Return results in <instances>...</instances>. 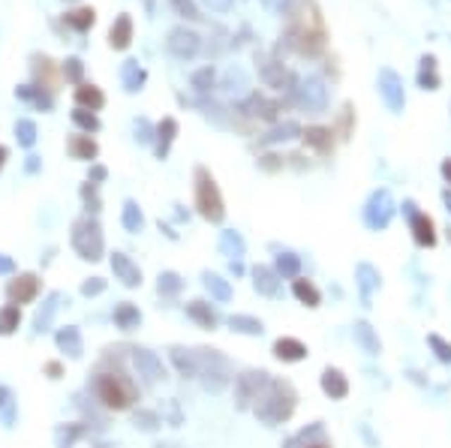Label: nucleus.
Segmentation results:
<instances>
[{
  "instance_id": "1",
  "label": "nucleus",
  "mask_w": 451,
  "mask_h": 448,
  "mask_svg": "<svg viewBox=\"0 0 451 448\" xmlns=\"http://www.w3.org/2000/svg\"><path fill=\"white\" fill-rule=\"evenodd\" d=\"M87 394L94 397L106 412H123L139 400V385L132 382V376H127L121 367H99L87 382Z\"/></svg>"
},
{
  "instance_id": "2",
  "label": "nucleus",
  "mask_w": 451,
  "mask_h": 448,
  "mask_svg": "<svg viewBox=\"0 0 451 448\" xmlns=\"http://www.w3.org/2000/svg\"><path fill=\"white\" fill-rule=\"evenodd\" d=\"M295 403H298V394H295V388H292L286 379H271L268 388L262 391V397L256 400L253 416L262 424H268V428H277V424H283V421L292 418Z\"/></svg>"
},
{
  "instance_id": "3",
  "label": "nucleus",
  "mask_w": 451,
  "mask_h": 448,
  "mask_svg": "<svg viewBox=\"0 0 451 448\" xmlns=\"http://www.w3.org/2000/svg\"><path fill=\"white\" fill-rule=\"evenodd\" d=\"M70 247L82 262H99L106 256V235L97 217H78L70 229Z\"/></svg>"
},
{
  "instance_id": "4",
  "label": "nucleus",
  "mask_w": 451,
  "mask_h": 448,
  "mask_svg": "<svg viewBox=\"0 0 451 448\" xmlns=\"http://www.w3.org/2000/svg\"><path fill=\"white\" fill-rule=\"evenodd\" d=\"M196 361H199V382L205 391H211V394H220V391L226 388L235 379L232 373V361L226 358L220 349H211V346H199L196 349Z\"/></svg>"
},
{
  "instance_id": "5",
  "label": "nucleus",
  "mask_w": 451,
  "mask_h": 448,
  "mask_svg": "<svg viewBox=\"0 0 451 448\" xmlns=\"http://www.w3.org/2000/svg\"><path fill=\"white\" fill-rule=\"evenodd\" d=\"M196 208L208 223H223V217H226L223 193H220L217 181H214V175L205 169V166L196 169Z\"/></svg>"
},
{
  "instance_id": "6",
  "label": "nucleus",
  "mask_w": 451,
  "mask_h": 448,
  "mask_svg": "<svg viewBox=\"0 0 451 448\" xmlns=\"http://www.w3.org/2000/svg\"><path fill=\"white\" fill-rule=\"evenodd\" d=\"M268 382H271V373L268 371H256V367H250V371L235 376V409L238 412L253 409L256 400L262 397V391L268 388Z\"/></svg>"
},
{
  "instance_id": "7",
  "label": "nucleus",
  "mask_w": 451,
  "mask_h": 448,
  "mask_svg": "<svg viewBox=\"0 0 451 448\" xmlns=\"http://www.w3.org/2000/svg\"><path fill=\"white\" fill-rule=\"evenodd\" d=\"M130 364H132L135 376H139L148 388L166 382V376H168L163 358L156 355L154 349H148V346H132V349H130Z\"/></svg>"
},
{
  "instance_id": "8",
  "label": "nucleus",
  "mask_w": 451,
  "mask_h": 448,
  "mask_svg": "<svg viewBox=\"0 0 451 448\" xmlns=\"http://www.w3.org/2000/svg\"><path fill=\"white\" fill-rule=\"evenodd\" d=\"M4 295H6V304H16V307L33 304V301L42 295V280H39V274H33V271H18L6 283Z\"/></svg>"
},
{
  "instance_id": "9",
  "label": "nucleus",
  "mask_w": 451,
  "mask_h": 448,
  "mask_svg": "<svg viewBox=\"0 0 451 448\" xmlns=\"http://www.w3.org/2000/svg\"><path fill=\"white\" fill-rule=\"evenodd\" d=\"M63 304H70V298H66L61 289H51V292L42 298V304L37 307V313H33V319H30L33 334H49L54 328V319H58V313H61Z\"/></svg>"
},
{
  "instance_id": "10",
  "label": "nucleus",
  "mask_w": 451,
  "mask_h": 448,
  "mask_svg": "<svg viewBox=\"0 0 451 448\" xmlns=\"http://www.w3.org/2000/svg\"><path fill=\"white\" fill-rule=\"evenodd\" d=\"M391 217H394V199H391V193H388V189H376V193L370 196V201L364 205L367 229H373V232L385 229L388 223H391Z\"/></svg>"
},
{
  "instance_id": "11",
  "label": "nucleus",
  "mask_w": 451,
  "mask_h": 448,
  "mask_svg": "<svg viewBox=\"0 0 451 448\" xmlns=\"http://www.w3.org/2000/svg\"><path fill=\"white\" fill-rule=\"evenodd\" d=\"M109 265H111V274H115V280H118L121 286L139 289L144 283V274H142V268H139V262H135L132 256L115 250V253L109 256Z\"/></svg>"
},
{
  "instance_id": "12",
  "label": "nucleus",
  "mask_w": 451,
  "mask_h": 448,
  "mask_svg": "<svg viewBox=\"0 0 451 448\" xmlns=\"http://www.w3.org/2000/svg\"><path fill=\"white\" fill-rule=\"evenodd\" d=\"M54 346H58V352L63 358H70V361H82L85 358V334L78 325H61V328H54Z\"/></svg>"
},
{
  "instance_id": "13",
  "label": "nucleus",
  "mask_w": 451,
  "mask_h": 448,
  "mask_svg": "<svg viewBox=\"0 0 451 448\" xmlns=\"http://www.w3.org/2000/svg\"><path fill=\"white\" fill-rule=\"evenodd\" d=\"M111 322H115V328L130 334L135 328H142L144 322V313L139 310V304H132V301H118L115 310H111Z\"/></svg>"
},
{
  "instance_id": "14",
  "label": "nucleus",
  "mask_w": 451,
  "mask_h": 448,
  "mask_svg": "<svg viewBox=\"0 0 451 448\" xmlns=\"http://www.w3.org/2000/svg\"><path fill=\"white\" fill-rule=\"evenodd\" d=\"M250 277H253V289L259 295H265V298H277L280 295V274L274 271V265H253V271H250Z\"/></svg>"
},
{
  "instance_id": "15",
  "label": "nucleus",
  "mask_w": 451,
  "mask_h": 448,
  "mask_svg": "<svg viewBox=\"0 0 451 448\" xmlns=\"http://www.w3.org/2000/svg\"><path fill=\"white\" fill-rule=\"evenodd\" d=\"M187 319L190 322H196L199 328H205V331H214L220 325V316H217V310L211 307V301L205 298H196V301H187Z\"/></svg>"
},
{
  "instance_id": "16",
  "label": "nucleus",
  "mask_w": 451,
  "mask_h": 448,
  "mask_svg": "<svg viewBox=\"0 0 451 448\" xmlns=\"http://www.w3.org/2000/svg\"><path fill=\"white\" fill-rule=\"evenodd\" d=\"M379 94L385 97V103L391 111H400L403 108V85H400V78L397 73H391V70H382L379 73Z\"/></svg>"
},
{
  "instance_id": "17",
  "label": "nucleus",
  "mask_w": 451,
  "mask_h": 448,
  "mask_svg": "<svg viewBox=\"0 0 451 448\" xmlns=\"http://www.w3.org/2000/svg\"><path fill=\"white\" fill-rule=\"evenodd\" d=\"M168 361L175 364V371L184 379H196L199 376L196 349H187V346H168Z\"/></svg>"
},
{
  "instance_id": "18",
  "label": "nucleus",
  "mask_w": 451,
  "mask_h": 448,
  "mask_svg": "<svg viewBox=\"0 0 451 448\" xmlns=\"http://www.w3.org/2000/svg\"><path fill=\"white\" fill-rule=\"evenodd\" d=\"M355 283H358V292H361V301L364 304H370V298H373V292L382 286V277H379V271L370 262H361L358 268H355Z\"/></svg>"
},
{
  "instance_id": "19",
  "label": "nucleus",
  "mask_w": 451,
  "mask_h": 448,
  "mask_svg": "<svg viewBox=\"0 0 451 448\" xmlns=\"http://www.w3.org/2000/svg\"><path fill=\"white\" fill-rule=\"evenodd\" d=\"M274 358L277 361H286V364H298L307 358V346H304L298 337H277L274 340Z\"/></svg>"
},
{
  "instance_id": "20",
  "label": "nucleus",
  "mask_w": 451,
  "mask_h": 448,
  "mask_svg": "<svg viewBox=\"0 0 451 448\" xmlns=\"http://www.w3.org/2000/svg\"><path fill=\"white\" fill-rule=\"evenodd\" d=\"M16 421H18V397H16L13 385L0 382V428L13 430Z\"/></svg>"
},
{
  "instance_id": "21",
  "label": "nucleus",
  "mask_w": 451,
  "mask_h": 448,
  "mask_svg": "<svg viewBox=\"0 0 451 448\" xmlns=\"http://www.w3.org/2000/svg\"><path fill=\"white\" fill-rule=\"evenodd\" d=\"M319 385L331 400H343L349 394V379L343 376V371H337V367H325L319 376Z\"/></svg>"
},
{
  "instance_id": "22",
  "label": "nucleus",
  "mask_w": 451,
  "mask_h": 448,
  "mask_svg": "<svg viewBox=\"0 0 451 448\" xmlns=\"http://www.w3.org/2000/svg\"><path fill=\"white\" fill-rule=\"evenodd\" d=\"M202 286H205V292L211 295V301H217V304H229L232 295H235V289H232L229 280L220 277V274H214V271L202 274Z\"/></svg>"
},
{
  "instance_id": "23",
  "label": "nucleus",
  "mask_w": 451,
  "mask_h": 448,
  "mask_svg": "<svg viewBox=\"0 0 451 448\" xmlns=\"http://www.w3.org/2000/svg\"><path fill=\"white\" fill-rule=\"evenodd\" d=\"M232 334H244V337H262L265 334V322L259 316H250V313H235V316L226 319Z\"/></svg>"
},
{
  "instance_id": "24",
  "label": "nucleus",
  "mask_w": 451,
  "mask_h": 448,
  "mask_svg": "<svg viewBox=\"0 0 451 448\" xmlns=\"http://www.w3.org/2000/svg\"><path fill=\"white\" fill-rule=\"evenodd\" d=\"M409 229H412V238L419 247H433L436 244V232H433V220L427 217V214H415L409 217Z\"/></svg>"
},
{
  "instance_id": "25",
  "label": "nucleus",
  "mask_w": 451,
  "mask_h": 448,
  "mask_svg": "<svg viewBox=\"0 0 451 448\" xmlns=\"http://www.w3.org/2000/svg\"><path fill=\"white\" fill-rule=\"evenodd\" d=\"M66 154H70L73 160L94 163L97 154H99V144L90 139V136H70V139H66Z\"/></svg>"
},
{
  "instance_id": "26",
  "label": "nucleus",
  "mask_w": 451,
  "mask_h": 448,
  "mask_svg": "<svg viewBox=\"0 0 451 448\" xmlns=\"http://www.w3.org/2000/svg\"><path fill=\"white\" fill-rule=\"evenodd\" d=\"M178 136V120L175 118H163V124H156V136H154V151L160 160L168 156V148H172V142Z\"/></svg>"
},
{
  "instance_id": "27",
  "label": "nucleus",
  "mask_w": 451,
  "mask_h": 448,
  "mask_svg": "<svg viewBox=\"0 0 451 448\" xmlns=\"http://www.w3.org/2000/svg\"><path fill=\"white\" fill-rule=\"evenodd\" d=\"M220 253L229 262L232 259H244V256H247V241L241 238V232H235V229L220 232Z\"/></svg>"
},
{
  "instance_id": "28",
  "label": "nucleus",
  "mask_w": 451,
  "mask_h": 448,
  "mask_svg": "<svg viewBox=\"0 0 451 448\" xmlns=\"http://www.w3.org/2000/svg\"><path fill=\"white\" fill-rule=\"evenodd\" d=\"M352 331H355V343H358L367 355H379V352H382V340H379V334L373 331V325H370V322H364V319L355 322Z\"/></svg>"
},
{
  "instance_id": "29",
  "label": "nucleus",
  "mask_w": 451,
  "mask_h": 448,
  "mask_svg": "<svg viewBox=\"0 0 451 448\" xmlns=\"http://www.w3.org/2000/svg\"><path fill=\"white\" fill-rule=\"evenodd\" d=\"M292 295H295L304 307H319L322 304V292L316 289L313 280H304V277L292 280Z\"/></svg>"
},
{
  "instance_id": "30",
  "label": "nucleus",
  "mask_w": 451,
  "mask_h": 448,
  "mask_svg": "<svg viewBox=\"0 0 451 448\" xmlns=\"http://www.w3.org/2000/svg\"><path fill=\"white\" fill-rule=\"evenodd\" d=\"M75 103L78 108H87V111H99L106 106V97L97 85H78L75 87Z\"/></svg>"
},
{
  "instance_id": "31",
  "label": "nucleus",
  "mask_w": 451,
  "mask_h": 448,
  "mask_svg": "<svg viewBox=\"0 0 451 448\" xmlns=\"http://www.w3.org/2000/svg\"><path fill=\"white\" fill-rule=\"evenodd\" d=\"M184 286H187V280L178 271H160V277H156V292L163 298H178L184 292Z\"/></svg>"
},
{
  "instance_id": "32",
  "label": "nucleus",
  "mask_w": 451,
  "mask_h": 448,
  "mask_svg": "<svg viewBox=\"0 0 451 448\" xmlns=\"http://www.w3.org/2000/svg\"><path fill=\"white\" fill-rule=\"evenodd\" d=\"M121 223H123V229H127L130 235H139V232L144 229V214H142L139 201H132V199H127V201H123Z\"/></svg>"
},
{
  "instance_id": "33",
  "label": "nucleus",
  "mask_w": 451,
  "mask_h": 448,
  "mask_svg": "<svg viewBox=\"0 0 451 448\" xmlns=\"http://www.w3.org/2000/svg\"><path fill=\"white\" fill-rule=\"evenodd\" d=\"M21 307L16 304H4L0 307V337H13V334H18L21 328Z\"/></svg>"
},
{
  "instance_id": "34",
  "label": "nucleus",
  "mask_w": 451,
  "mask_h": 448,
  "mask_svg": "<svg viewBox=\"0 0 451 448\" xmlns=\"http://www.w3.org/2000/svg\"><path fill=\"white\" fill-rule=\"evenodd\" d=\"M274 271L280 274V280H295L301 274V259L292 250H283V253H277V259H274Z\"/></svg>"
},
{
  "instance_id": "35",
  "label": "nucleus",
  "mask_w": 451,
  "mask_h": 448,
  "mask_svg": "<svg viewBox=\"0 0 451 448\" xmlns=\"http://www.w3.org/2000/svg\"><path fill=\"white\" fill-rule=\"evenodd\" d=\"M160 412L156 409H148V406H142V409H135L132 412V428L135 430H142V433H154V430H160Z\"/></svg>"
},
{
  "instance_id": "36",
  "label": "nucleus",
  "mask_w": 451,
  "mask_h": 448,
  "mask_svg": "<svg viewBox=\"0 0 451 448\" xmlns=\"http://www.w3.org/2000/svg\"><path fill=\"white\" fill-rule=\"evenodd\" d=\"M322 436H325L322 424H310V428H304L301 433L292 436V440H286L283 448H310L313 442H322Z\"/></svg>"
},
{
  "instance_id": "37",
  "label": "nucleus",
  "mask_w": 451,
  "mask_h": 448,
  "mask_svg": "<svg viewBox=\"0 0 451 448\" xmlns=\"http://www.w3.org/2000/svg\"><path fill=\"white\" fill-rule=\"evenodd\" d=\"M130 39H132V21H130V15H121L115 25H111V46L127 49Z\"/></svg>"
},
{
  "instance_id": "38",
  "label": "nucleus",
  "mask_w": 451,
  "mask_h": 448,
  "mask_svg": "<svg viewBox=\"0 0 451 448\" xmlns=\"http://www.w3.org/2000/svg\"><path fill=\"white\" fill-rule=\"evenodd\" d=\"M121 78H123V87H127L130 94H135L144 85V70L135 61H127L123 63V70H121Z\"/></svg>"
},
{
  "instance_id": "39",
  "label": "nucleus",
  "mask_w": 451,
  "mask_h": 448,
  "mask_svg": "<svg viewBox=\"0 0 451 448\" xmlns=\"http://www.w3.org/2000/svg\"><path fill=\"white\" fill-rule=\"evenodd\" d=\"M304 142H307L310 148H316L319 154H328V151H331V130H325V127H310L307 132H304Z\"/></svg>"
},
{
  "instance_id": "40",
  "label": "nucleus",
  "mask_w": 451,
  "mask_h": 448,
  "mask_svg": "<svg viewBox=\"0 0 451 448\" xmlns=\"http://www.w3.org/2000/svg\"><path fill=\"white\" fill-rule=\"evenodd\" d=\"M196 33H187V30H175L172 39H168V49H172L175 54H193L196 51Z\"/></svg>"
},
{
  "instance_id": "41",
  "label": "nucleus",
  "mask_w": 451,
  "mask_h": 448,
  "mask_svg": "<svg viewBox=\"0 0 451 448\" xmlns=\"http://www.w3.org/2000/svg\"><path fill=\"white\" fill-rule=\"evenodd\" d=\"M301 103L313 108V111H319L325 106V87L319 82H307L304 85V91H301Z\"/></svg>"
},
{
  "instance_id": "42",
  "label": "nucleus",
  "mask_w": 451,
  "mask_h": 448,
  "mask_svg": "<svg viewBox=\"0 0 451 448\" xmlns=\"http://www.w3.org/2000/svg\"><path fill=\"white\" fill-rule=\"evenodd\" d=\"M37 124H33L30 118H21V120H16V139H18V144L21 148H33L37 144Z\"/></svg>"
},
{
  "instance_id": "43",
  "label": "nucleus",
  "mask_w": 451,
  "mask_h": 448,
  "mask_svg": "<svg viewBox=\"0 0 451 448\" xmlns=\"http://www.w3.org/2000/svg\"><path fill=\"white\" fill-rule=\"evenodd\" d=\"M109 289V280L106 277H87L78 283V295L82 298H99Z\"/></svg>"
},
{
  "instance_id": "44",
  "label": "nucleus",
  "mask_w": 451,
  "mask_h": 448,
  "mask_svg": "<svg viewBox=\"0 0 451 448\" xmlns=\"http://www.w3.org/2000/svg\"><path fill=\"white\" fill-rule=\"evenodd\" d=\"M73 124H75V127H82V130L87 132V136H90V132H97V130H99V118L94 115V111H87V108H75V111H73Z\"/></svg>"
},
{
  "instance_id": "45",
  "label": "nucleus",
  "mask_w": 451,
  "mask_h": 448,
  "mask_svg": "<svg viewBox=\"0 0 451 448\" xmlns=\"http://www.w3.org/2000/svg\"><path fill=\"white\" fill-rule=\"evenodd\" d=\"M427 346H431L433 355H436L443 364H451V343H448L445 337H439V334H427Z\"/></svg>"
},
{
  "instance_id": "46",
  "label": "nucleus",
  "mask_w": 451,
  "mask_h": 448,
  "mask_svg": "<svg viewBox=\"0 0 451 448\" xmlns=\"http://www.w3.org/2000/svg\"><path fill=\"white\" fill-rule=\"evenodd\" d=\"M419 85L424 87V91H433V87L439 85V75H436V66H433V58H424V61H421Z\"/></svg>"
},
{
  "instance_id": "47",
  "label": "nucleus",
  "mask_w": 451,
  "mask_h": 448,
  "mask_svg": "<svg viewBox=\"0 0 451 448\" xmlns=\"http://www.w3.org/2000/svg\"><path fill=\"white\" fill-rule=\"evenodd\" d=\"M66 25L75 27V30H87L90 25H94V9H75V13L66 15Z\"/></svg>"
},
{
  "instance_id": "48",
  "label": "nucleus",
  "mask_w": 451,
  "mask_h": 448,
  "mask_svg": "<svg viewBox=\"0 0 451 448\" xmlns=\"http://www.w3.org/2000/svg\"><path fill=\"white\" fill-rule=\"evenodd\" d=\"M295 136H301V127L295 124V120H286L283 127L271 130V136H268V142H289V139H295Z\"/></svg>"
},
{
  "instance_id": "49",
  "label": "nucleus",
  "mask_w": 451,
  "mask_h": 448,
  "mask_svg": "<svg viewBox=\"0 0 451 448\" xmlns=\"http://www.w3.org/2000/svg\"><path fill=\"white\" fill-rule=\"evenodd\" d=\"M154 136H156V127H151L144 118H139V120H135V142L151 144V142H154Z\"/></svg>"
},
{
  "instance_id": "50",
  "label": "nucleus",
  "mask_w": 451,
  "mask_h": 448,
  "mask_svg": "<svg viewBox=\"0 0 451 448\" xmlns=\"http://www.w3.org/2000/svg\"><path fill=\"white\" fill-rule=\"evenodd\" d=\"M82 199H85L87 211H99V205H103V201H99V193H97V184H90V181L82 187Z\"/></svg>"
},
{
  "instance_id": "51",
  "label": "nucleus",
  "mask_w": 451,
  "mask_h": 448,
  "mask_svg": "<svg viewBox=\"0 0 451 448\" xmlns=\"http://www.w3.org/2000/svg\"><path fill=\"white\" fill-rule=\"evenodd\" d=\"M18 274V265L9 253H0V277H16Z\"/></svg>"
},
{
  "instance_id": "52",
  "label": "nucleus",
  "mask_w": 451,
  "mask_h": 448,
  "mask_svg": "<svg viewBox=\"0 0 451 448\" xmlns=\"http://www.w3.org/2000/svg\"><path fill=\"white\" fill-rule=\"evenodd\" d=\"M63 75L70 78V82H78V78H82V61H75V58H70V61H66V66H63Z\"/></svg>"
},
{
  "instance_id": "53",
  "label": "nucleus",
  "mask_w": 451,
  "mask_h": 448,
  "mask_svg": "<svg viewBox=\"0 0 451 448\" xmlns=\"http://www.w3.org/2000/svg\"><path fill=\"white\" fill-rule=\"evenodd\" d=\"M106 178H109V169H106V166H90V172H87V181L90 184H103L106 181Z\"/></svg>"
},
{
  "instance_id": "54",
  "label": "nucleus",
  "mask_w": 451,
  "mask_h": 448,
  "mask_svg": "<svg viewBox=\"0 0 451 448\" xmlns=\"http://www.w3.org/2000/svg\"><path fill=\"white\" fill-rule=\"evenodd\" d=\"M42 371H45V376H49V379H54V382H58V379L63 376V364H61V361H45Z\"/></svg>"
},
{
  "instance_id": "55",
  "label": "nucleus",
  "mask_w": 451,
  "mask_h": 448,
  "mask_svg": "<svg viewBox=\"0 0 451 448\" xmlns=\"http://www.w3.org/2000/svg\"><path fill=\"white\" fill-rule=\"evenodd\" d=\"M208 82H214V73H211V70H205V73H199V75L193 78V85L199 87V91H208V87H205Z\"/></svg>"
},
{
  "instance_id": "56",
  "label": "nucleus",
  "mask_w": 451,
  "mask_h": 448,
  "mask_svg": "<svg viewBox=\"0 0 451 448\" xmlns=\"http://www.w3.org/2000/svg\"><path fill=\"white\" fill-rule=\"evenodd\" d=\"M229 271H232L235 277H241V274H244V265H241V259H232V262H229Z\"/></svg>"
},
{
  "instance_id": "57",
  "label": "nucleus",
  "mask_w": 451,
  "mask_h": 448,
  "mask_svg": "<svg viewBox=\"0 0 451 448\" xmlns=\"http://www.w3.org/2000/svg\"><path fill=\"white\" fill-rule=\"evenodd\" d=\"M6 160H9V151L0 144V172H4V166H6Z\"/></svg>"
},
{
  "instance_id": "58",
  "label": "nucleus",
  "mask_w": 451,
  "mask_h": 448,
  "mask_svg": "<svg viewBox=\"0 0 451 448\" xmlns=\"http://www.w3.org/2000/svg\"><path fill=\"white\" fill-rule=\"evenodd\" d=\"M37 160H39V156H27V172H37V169H39Z\"/></svg>"
},
{
  "instance_id": "59",
  "label": "nucleus",
  "mask_w": 451,
  "mask_h": 448,
  "mask_svg": "<svg viewBox=\"0 0 451 448\" xmlns=\"http://www.w3.org/2000/svg\"><path fill=\"white\" fill-rule=\"evenodd\" d=\"M214 9H229V0H208Z\"/></svg>"
},
{
  "instance_id": "60",
  "label": "nucleus",
  "mask_w": 451,
  "mask_h": 448,
  "mask_svg": "<svg viewBox=\"0 0 451 448\" xmlns=\"http://www.w3.org/2000/svg\"><path fill=\"white\" fill-rule=\"evenodd\" d=\"M443 178L451 184V160H445V163H443Z\"/></svg>"
},
{
  "instance_id": "61",
  "label": "nucleus",
  "mask_w": 451,
  "mask_h": 448,
  "mask_svg": "<svg viewBox=\"0 0 451 448\" xmlns=\"http://www.w3.org/2000/svg\"><path fill=\"white\" fill-rule=\"evenodd\" d=\"M443 201H445V208H448V214H451V189H448V193H443Z\"/></svg>"
},
{
  "instance_id": "62",
  "label": "nucleus",
  "mask_w": 451,
  "mask_h": 448,
  "mask_svg": "<svg viewBox=\"0 0 451 448\" xmlns=\"http://www.w3.org/2000/svg\"><path fill=\"white\" fill-rule=\"evenodd\" d=\"M310 448H331V445H325V442H313Z\"/></svg>"
},
{
  "instance_id": "63",
  "label": "nucleus",
  "mask_w": 451,
  "mask_h": 448,
  "mask_svg": "<svg viewBox=\"0 0 451 448\" xmlns=\"http://www.w3.org/2000/svg\"><path fill=\"white\" fill-rule=\"evenodd\" d=\"M448 241H451V229H448Z\"/></svg>"
}]
</instances>
